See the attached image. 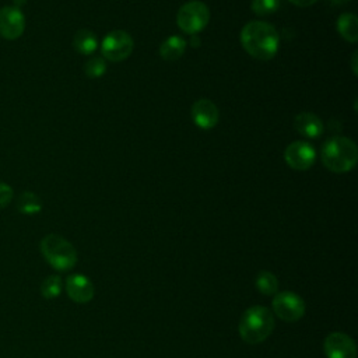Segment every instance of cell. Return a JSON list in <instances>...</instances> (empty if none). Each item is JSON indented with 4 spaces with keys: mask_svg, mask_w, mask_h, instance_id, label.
<instances>
[{
    "mask_svg": "<svg viewBox=\"0 0 358 358\" xmlns=\"http://www.w3.org/2000/svg\"><path fill=\"white\" fill-rule=\"evenodd\" d=\"M355 59H357V53H354V56H352V70H354V74H357V67H355Z\"/></svg>",
    "mask_w": 358,
    "mask_h": 358,
    "instance_id": "cell-24",
    "label": "cell"
},
{
    "mask_svg": "<svg viewBox=\"0 0 358 358\" xmlns=\"http://www.w3.org/2000/svg\"><path fill=\"white\" fill-rule=\"evenodd\" d=\"M294 127L301 136L306 138H316L323 133L322 120L319 119V116L309 112L296 115L294 119Z\"/></svg>",
    "mask_w": 358,
    "mask_h": 358,
    "instance_id": "cell-13",
    "label": "cell"
},
{
    "mask_svg": "<svg viewBox=\"0 0 358 358\" xmlns=\"http://www.w3.org/2000/svg\"><path fill=\"white\" fill-rule=\"evenodd\" d=\"M84 70H85V74L91 78H96V77H101L103 76V73L106 71V64H105V60L101 59V57H94L91 60H88L84 66Z\"/></svg>",
    "mask_w": 358,
    "mask_h": 358,
    "instance_id": "cell-20",
    "label": "cell"
},
{
    "mask_svg": "<svg viewBox=\"0 0 358 358\" xmlns=\"http://www.w3.org/2000/svg\"><path fill=\"white\" fill-rule=\"evenodd\" d=\"M62 292V278L56 274L48 275L42 282H41V294L46 299H53L59 296Z\"/></svg>",
    "mask_w": 358,
    "mask_h": 358,
    "instance_id": "cell-19",
    "label": "cell"
},
{
    "mask_svg": "<svg viewBox=\"0 0 358 358\" xmlns=\"http://www.w3.org/2000/svg\"><path fill=\"white\" fill-rule=\"evenodd\" d=\"M274 329L273 313L264 306H250L241 316L238 330L242 340L248 344L264 341Z\"/></svg>",
    "mask_w": 358,
    "mask_h": 358,
    "instance_id": "cell-3",
    "label": "cell"
},
{
    "mask_svg": "<svg viewBox=\"0 0 358 358\" xmlns=\"http://www.w3.org/2000/svg\"><path fill=\"white\" fill-rule=\"evenodd\" d=\"M25 28V18L21 10L15 6H6L0 8V35L6 39H17L22 35Z\"/></svg>",
    "mask_w": 358,
    "mask_h": 358,
    "instance_id": "cell-8",
    "label": "cell"
},
{
    "mask_svg": "<svg viewBox=\"0 0 358 358\" xmlns=\"http://www.w3.org/2000/svg\"><path fill=\"white\" fill-rule=\"evenodd\" d=\"M315 148L306 141H294L284 151L285 162L296 171L310 168L315 162Z\"/></svg>",
    "mask_w": 358,
    "mask_h": 358,
    "instance_id": "cell-9",
    "label": "cell"
},
{
    "mask_svg": "<svg viewBox=\"0 0 358 358\" xmlns=\"http://www.w3.org/2000/svg\"><path fill=\"white\" fill-rule=\"evenodd\" d=\"M334 4H343V3H345V1H348V0H331Z\"/></svg>",
    "mask_w": 358,
    "mask_h": 358,
    "instance_id": "cell-26",
    "label": "cell"
},
{
    "mask_svg": "<svg viewBox=\"0 0 358 358\" xmlns=\"http://www.w3.org/2000/svg\"><path fill=\"white\" fill-rule=\"evenodd\" d=\"M243 49L259 60H270L278 49L280 36L277 29L266 21H250L241 32Z\"/></svg>",
    "mask_w": 358,
    "mask_h": 358,
    "instance_id": "cell-1",
    "label": "cell"
},
{
    "mask_svg": "<svg viewBox=\"0 0 358 358\" xmlns=\"http://www.w3.org/2000/svg\"><path fill=\"white\" fill-rule=\"evenodd\" d=\"M66 292L71 301L87 303L94 296V285L88 277L83 274H71L66 280Z\"/></svg>",
    "mask_w": 358,
    "mask_h": 358,
    "instance_id": "cell-11",
    "label": "cell"
},
{
    "mask_svg": "<svg viewBox=\"0 0 358 358\" xmlns=\"http://www.w3.org/2000/svg\"><path fill=\"white\" fill-rule=\"evenodd\" d=\"M323 350L327 358H355L357 347L354 340L344 333H331L323 341Z\"/></svg>",
    "mask_w": 358,
    "mask_h": 358,
    "instance_id": "cell-10",
    "label": "cell"
},
{
    "mask_svg": "<svg viewBox=\"0 0 358 358\" xmlns=\"http://www.w3.org/2000/svg\"><path fill=\"white\" fill-rule=\"evenodd\" d=\"M17 210L21 214L32 215L42 210V201L34 192H24L17 199Z\"/></svg>",
    "mask_w": 358,
    "mask_h": 358,
    "instance_id": "cell-17",
    "label": "cell"
},
{
    "mask_svg": "<svg viewBox=\"0 0 358 358\" xmlns=\"http://www.w3.org/2000/svg\"><path fill=\"white\" fill-rule=\"evenodd\" d=\"M358 159V150L352 140L347 137H331L322 147L323 165L336 173L351 171Z\"/></svg>",
    "mask_w": 358,
    "mask_h": 358,
    "instance_id": "cell-2",
    "label": "cell"
},
{
    "mask_svg": "<svg viewBox=\"0 0 358 358\" xmlns=\"http://www.w3.org/2000/svg\"><path fill=\"white\" fill-rule=\"evenodd\" d=\"M291 3H294L295 6H298V7H309V6H312L313 3H316L317 0H289Z\"/></svg>",
    "mask_w": 358,
    "mask_h": 358,
    "instance_id": "cell-23",
    "label": "cell"
},
{
    "mask_svg": "<svg viewBox=\"0 0 358 358\" xmlns=\"http://www.w3.org/2000/svg\"><path fill=\"white\" fill-rule=\"evenodd\" d=\"M218 109L210 99H199L192 106V119L200 129L208 130L214 127L218 122Z\"/></svg>",
    "mask_w": 358,
    "mask_h": 358,
    "instance_id": "cell-12",
    "label": "cell"
},
{
    "mask_svg": "<svg viewBox=\"0 0 358 358\" xmlns=\"http://www.w3.org/2000/svg\"><path fill=\"white\" fill-rule=\"evenodd\" d=\"M13 189L7 183L0 182V210L10 204V201L13 200Z\"/></svg>",
    "mask_w": 358,
    "mask_h": 358,
    "instance_id": "cell-22",
    "label": "cell"
},
{
    "mask_svg": "<svg viewBox=\"0 0 358 358\" xmlns=\"http://www.w3.org/2000/svg\"><path fill=\"white\" fill-rule=\"evenodd\" d=\"M337 29L340 35L348 42H357L358 39V21L355 14L344 13L337 20Z\"/></svg>",
    "mask_w": 358,
    "mask_h": 358,
    "instance_id": "cell-15",
    "label": "cell"
},
{
    "mask_svg": "<svg viewBox=\"0 0 358 358\" xmlns=\"http://www.w3.org/2000/svg\"><path fill=\"white\" fill-rule=\"evenodd\" d=\"M73 46L78 53L91 55L98 48L96 36L88 29H80L76 32L73 39Z\"/></svg>",
    "mask_w": 358,
    "mask_h": 358,
    "instance_id": "cell-16",
    "label": "cell"
},
{
    "mask_svg": "<svg viewBox=\"0 0 358 358\" xmlns=\"http://www.w3.org/2000/svg\"><path fill=\"white\" fill-rule=\"evenodd\" d=\"M133 46L134 43L131 36L122 29H116L103 38L101 50L105 59L110 62H122L131 55Z\"/></svg>",
    "mask_w": 358,
    "mask_h": 358,
    "instance_id": "cell-6",
    "label": "cell"
},
{
    "mask_svg": "<svg viewBox=\"0 0 358 358\" xmlns=\"http://www.w3.org/2000/svg\"><path fill=\"white\" fill-rule=\"evenodd\" d=\"M273 310L282 322L292 323L305 315V302L299 295L291 291H282L275 294L273 299Z\"/></svg>",
    "mask_w": 358,
    "mask_h": 358,
    "instance_id": "cell-7",
    "label": "cell"
},
{
    "mask_svg": "<svg viewBox=\"0 0 358 358\" xmlns=\"http://www.w3.org/2000/svg\"><path fill=\"white\" fill-rule=\"evenodd\" d=\"M280 6L278 0H252V10L259 15L274 13Z\"/></svg>",
    "mask_w": 358,
    "mask_h": 358,
    "instance_id": "cell-21",
    "label": "cell"
},
{
    "mask_svg": "<svg viewBox=\"0 0 358 358\" xmlns=\"http://www.w3.org/2000/svg\"><path fill=\"white\" fill-rule=\"evenodd\" d=\"M186 49V41L179 35H172L166 38L159 46V55L166 62L178 60Z\"/></svg>",
    "mask_w": 358,
    "mask_h": 358,
    "instance_id": "cell-14",
    "label": "cell"
},
{
    "mask_svg": "<svg viewBox=\"0 0 358 358\" xmlns=\"http://www.w3.org/2000/svg\"><path fill=\"white\" fill-rule=\"evenodd\" d=\"M39 249L45 260L59 271H67L77 263V252L74 246L60 235L49 234L43 236Z\"/></svg>",
    "mask_w": 358,
    "mask_h": 358,
    "instance_id": "cell-4",
    "label": "cell"
},
{
    "mask_svg": "<svg viewBox=\"0 0 358 358\" xmlns=\"http://www.w3.org/2000/svg\"><path fill=\"white\" fill-rule=\"evenodd\" d=\"M25 1H27V0H14V4H15V7H17V6H22Z\"/></svg>",
    "mask_w": 358,
    "mask_h": 358,
    "instance_id": "cell-25",
    "label": "cell"
},
{
    "mask_svg": "<svg viewBox=\"0 0 358 358\" xmlns=\"http://www.w3.org/2000/svg\"><path fill=\"white\" fill-rule=\"evenodd\" d=\"M210 21V10L203 1H189L183 4L176 15L179 28L190 35H194L206 28Z\"/></svg>",
    "mask_w": 358,
    "mask_h": 358,
    "instance_id": "cell-5",
    "label": "cell"
},
{
    "mask_svg": "<svg viewBox=\"0 0 358 358\" xmlns=\"http://www.w3.org/2000/svg\"><path fill=\"white\" fill-rule=\"evenodd\" d=\"M256 288L264 295L277 294V289H278L277 277L267 270H262L256 277Z\"/></svg>",
    "mask_w": 358,
    "mask_h": 358,
    "instance_id": "cell-18",
    "label": "cell"
}]
</instances>
